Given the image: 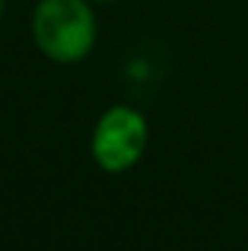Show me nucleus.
I'll return each instance as SVG.
<instances>
[{
	"mask_svg": "<svg viewBox=\"0 0 248 251\" xmlns=\"http://www.w3.org/2000/svg\"><path fill=\"white\" fill-rule=\"evenodd\" d=\"M93 0H38L32 13V38L54 64H76L93 51L96 25Z\"/></svg>",
	"mask_w": 248,
	"mask_h": 251,
	"instance_id": "f257e3e1",
	"label": "nucleus"
},
{
	"mask_svg": "<svg viewBox=\"0 0 248 251\" xmlns=\"http://www.w3.org/2000/svg\"><path fill=\"white\" fill-rule=\"evenodd\" d=\"M96 3H115V0H96Z\"/></svg>",
	"mask_w": 248,
	"mask_h": 251,
	"instance_id": "7ed1b4c3",
	"label": "nucleus"
},
{
	"mask_svg": "<svg viewBox=\"0 0 248 251\" xmlns=\"http://www.w3.org/2000/svg\"><path fill=\"white\" fill-rule=\"evenodd\" d=\"M149 127L147 118L130 105H112L96 121L93 130V159L105 172H127L137 166L147 150Z\"/></svg>",
	"mask_w": 248,
	"mask_h": 251,
	"instance_id": "f03ea898",
	"label": "nucleus"
},
{
	"mask_svg": "<svg viewBox=\"0 0 248 251\" xmlns=\"http://www.w3.org/2000/svg\"><path fill=\"white\" fill-rule=\"evenodd\" d=\"M0 16H3V0H0Z\"/></svg>",
	"mask_w": 248,
	"mask_h": 251,
	"instance_id": "20e7f679",
	"label": "nucleus"
}]
</instances>
